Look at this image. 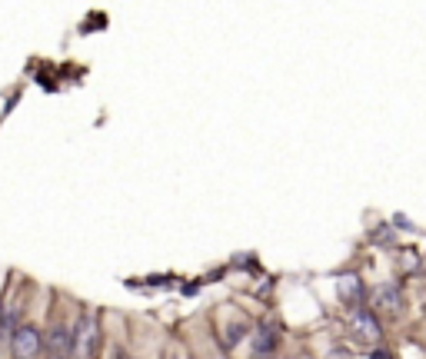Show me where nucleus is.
Returning a JSON list of instances; mask_svg holds the SVG:
<instances>
[{"label":"nucleus","instance_id":"nucleus-1","mask_svg":"<svg viewBox=\"0 0 426 359\" xmlns=\"http://www.w3.org/2000/svg\"><path fill=\"white\" fill-rule=\"evenodd\" d=\"M74 353H80L84 359H93L100 353V326H97V316L90 310H80V316H77Z\"/></svg>","mask_w":426,"mask_h":359},{"label":"nucleus","instance_id":"nucleus-2","mask_svg":"<svg viewBox=\"0 0 426 359\" xmlns=\"http://www.w3.org/2000/svg\"><path fill=\"white\" fill-rule=\"evenodd\" d=\"M10 346H14V359H33L37 353H40V346H44V336H40V329L37 326L27 323V326H17Z\"/></svg>","mask_w":426,"mask_h":359},{"label":"nucleus","instance_id":"nucleus-3","mask_svg":"<svg viewBox=\"0 0 426 359\" xmlns=\"http://www.w3.org/2000/svg\"><path fill=\"white\" fill-rule=\"evenodd\" d=\"M47 356L50 359H70L74 356V333L61 323H50L47 329Z\"/></svg>","mask_w":426,"mask_h":359},{"label":"nucleus","instance_id":"nucleus-4","mask_svg":"<svg viewBox=\"0 0 426 359\" xmlns=\"http://www.w3.org/2000/svg\"><path fill=\"white\" fill-rule=\"evenodd\" d=\"M350 329L360 340H366V343H377V340H380V323H377L373 310H366V306L350 310Z\"/></svg>","mask_w":426,"mask_h":359},{"label":"nucleus","instance_id":"nucleus-5","mask_svg":"<svg viewBox=\"0 0 426 359\" xmlns=\"http://www.w3.org/2000/svg\"><path fill=\"white\" fill-rule=\"evenodd\" d=\"M373 303L383 313H400L403 310V289H400V283H380V289L373 293Z\"/></svg>","mask_w":426,"mask_h":359},{"label":"nucleus","instance_id":"nucleus-6","mask_svg":"<svg viewBox=\"0 0 426 359\" xmlns=\"http://www.w3.org/2000/svg\"><path fill=\"white\" fill-rule=\"evenodd\" d=\"M280 343V329L274 323H260L257 333H253V356H270Z\"/></svg>","mask_w":426,"mask_h":359},{"label":"nucleus","instance_id":"nucleus-7","mask_svg":"<svg viewBox=\"0 0 426 359\" xmlns=\"http://www.w3.org/2000/svg\"><path fill=\"white\" fill-rule=\"evenodd\" d=\"M340 299L350 306V310H356V306H363V299H366V286L360 283V276H343L340 280Z\"/></svg>","mask_w":426,"mask_h":359},{"label":"nucleus","instance_id":"nucleus-8","mask_svg":"<svg viewBox=\"0 0 426 359\" xmlns=\"http://www.w3.org/2000/svg\"><path fill=\"white\" fill-rule=\"evenodd\" d=\"M17 316H20V310H17V306H7V310H3V316H0V340H14Z\"/></svg>","mask_w":426,"mask_h":359},{"label":"nucleus","instance_id":"nucleus-9","mask_svg":"<svg viewBox=\"0 0 426 359\" xmlns=\"http://www.w3.org/2000/svg\"><path fill=\"white\" fill-rule=\"evenodd\" d=\"M240 340H246V323H244V319H240V323H230L227 340H223V343H227V349H233Z\"/></svg>","mask_w":426,"mask_h":359},{"label":"nucleus","instance_id":"nucleus-10","mask_svg":"<svg viewBox=\"0 0 426 359\" xmlns=\"http://www.w3.org/2000/svg\"><path fill=\"white\" fill-rule=\"evenodd\" d=\"M373 239H377V243H393V239H396L393 226H377V233H373Z\"/></svg>","mask_w":426,"mask_h":359},{"label":"nucleus","instance_id":"nucleus-11","mask_svg":"<svg viewBox=\"0 0 426 359\" xmlns=\"http://www.w3.org/2000/svg\"><path fill=\"white\" fill-rule=\"evenodd\" d=\"M393 223H396V226H403V230H410V226H413L410 220H407V216H403V213H396V216H393Z\"/></svg>","mask_w":426,"mask_h":359},{"label":"nucleus","instance_id":"nucleus-12","mask_svg":"<svg viewBox=\"0 0 426 359\" xmlns=\"http://www.w3.org/2000/svg\"><path fill=\"white\" fill-rule=\"evenodd\" d=\"M373 359H393V356H390L386 349H373Z\"/></svg>","mask_w":426,"mask_h":359},{"label":"nucleus","instance_id":"nucleus-13","mask_svg":"<svg viewBox=\"0 0 426 359\" xmlns=\"http://www.w3.org/2000/svg\"><path fill=\"white\" fill-rule=\"evenodd\" d=\"M213 359H227V356H213Z\"/></svg>","mask_w":426,"mask_h":359}]
</instances>
